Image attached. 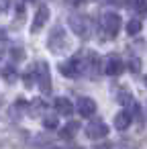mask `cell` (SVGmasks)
Returning a JSON list of instances; mask_svg holds the SVG:
<instances>
[{
  "mask_svg": "<svg viewBox=\"0 0 147 149\" xmlns=\"http://www.w3.org/2000/svg\"><path fill=\"white\" fill-rule=\"evenodd\" d=\"M35 74H37V80H39L41 92H43V94H49V92H51V74H49L47 63H45V61H37Z\"/></svg>",
  "mask_w": 147,
  "mask_h": 149,
  "instance_id": "obj_1",
  "label": "cell"
},
{
  "mask_svg": "<svg viewBox=\"0 0 147 149\" xmlns=\"http://www.w3.org/2000/svg\"><path fill=\"white\" fill-rule=\"evenodd\" d=\"M59 72H61L63 76H68V78H78V76L84 72V63H80L78 57H72V59L59 63Z\"/></svg>",
  "mask_w": 147,
  "mask_h": 149,
  "instance_id": "obj_2",
  "label": "cell"
},
{
  "mask_svg": "<svg viewBox=\"0 0 147 149\" xmlns=\"http://www.w3.org/2000/svg\"><path fill=\"white\" fill-rule=\"evenodd\" d=\"M102 25H104V31L108 33V37H116V33L121 31V17L116 13H104Z\"/></svg>",
  "mask_w": 147,
  "mask_h": 149,
  "instance_id": "obj_3",
  "label": "cell"
},
{
  "mask_svg": "<svg viewBox=\"0 0 147 149\" xmlns=\"http://www.w3.org/2000/svg\"><path fill=\"white\" fill-rule=\"evenodd\" d=\"M65 45H68V39H65L63 29L55 27V29L51 31V35H49V49H51L53 53H59V51H61Z\"/></svg>",
  "mask_w": 147,
  "mask_h": 149,
  "instance_id": "obj_4",
  "label": "cell"
},
{
  "mask_svg": "<svg viewBox=\"0 0 147 149\" xmlns=\"http://www.w3.org/2000/svg\"><path fill=\"white\" fill-rule=\"evenodd\" d=\"M70 27H72V31L78 35V37H88V21L82 17V15H72L70 17Z\"/></svg>",
  "mask_w": 147,
  "mask_h": 149,
  "instance_id": "obj_5",
  "label": "cell"
},
{
  "mask_svg": "<svg viewBox=\"0 0 147 149\" xmlns=\"http://www.w3.org/2000/svg\"><path fill=\"white\" fill-rule=\"evenodd\" d=\"M86 135H88L90 139H102V137L108 135V127H106V123H102V120H92V123L86 127Z\"/></svg>",
  "mask_w": 147,
  "mask_h": 149,
  "instance_id": "obj_6",
  "label": "cell"
},
{
  "mask_svg": "<svg viewBox=\"0 0 147 149\" xmlns=\"http://www.w3.org/2000/svg\"><path fill=\"white\" fill-rule=\"evenodd\" d=\"M47 19H49V8H47V6H39V8H37V13H35V19H33V25H31V29H33V33H37V31H41V29L45 27V23H47Z\"/></svg>",
  "mask_w": 147,
  "mask_h": 149,
  "instance_id": "obj_7",
  "label": "cell"
},
{
  "mask_svg": "<svg viewBox=\"0 0 147 149\" xmlns=\"http://www.w3.org/2000/svg\"><path fill=\"white\" fill-rule=\"evenodd\" d=\"M78 112L82 114V116H92L94 112H96V102L92 100V98H88V96H82V98H78Z\"/></svg>",
  "mask_w": 147,
  "mask_h": 149,
  "instance_id": "obj_8",
  "label": "cell"
},
{
  "mask_svg": "<svg viewBox=\"0 0 147 149\" xmlns=\"http://www.w3.org/2000/svg\"><path fill=\"white\" fill-rule=\"evenodd\" d=\"M123 61L116 57V55H108L106 57V63H104V72L108 74V76H118L121 72H123Z\"/></svg>",
  "mask_w": 147,
  "mask_h": 149,
  "instance_id": "obj_9",
  "label": "cell"
},
{
  "mask_svg": "<svg viewBox=\"0 0 147 149\" xmlns=\"http://www.w3.org/2000/svg\"><path fill=\"white\" fill-rule=\"evenodd\" d=\"M129 125H131V112H127V110H121V112H116V116H114V129H118V131H125Z\"/></svg>",
  "mask_w": 147,
  "mask_h": 149,
  "instance_id": "obj_10",
  "label": "cell"
},
{
  "mask_svg": "<svg viewBox=\"0 0 147 149\" xmlns=\"http://www.w3.org/2000/svg\"><path fill=\"white\" fill-rule=\"evenodd\" d=\"M55 110H57L59 114H63V116H70V114L74 112V104H72L68 98H57V100H55Z\"/></svg>",
  "mask_w": 147,
  "mask_h": 149,
  "instance_id": "obj_11",
  "label": "cell"
},
{
  "mask_svg": "<svg viewBox=\"0 0 147 149\" xmlns=\"http://www.w3.org/2000/svg\"><path fill=\"white\" fill-rule=\"evenodd\" d=\"M78 129H80V125L74 120V123H68V125L61 129V133H59V135H61V139H72V137L78 133Z\"/></svg>",
  "mask_w": 147,
  "mask_h": 149,
  "instance_id": "obj_12",
  "label": "cell"
},
{
  "mask_svg": "<svg viewBox=\"0 0 147 149\" xmlns=\"http://www.w3.org/2000/svg\"><path fill=\"white\" fill-rule=\"evenodd\" d=\"M141 31V21L139 19H131L129 23H127V33L129 35H137Z\"/></svg>",
  "mask_w": 147,
  "mask_h": 149,
  "instance_id": "obj_13",
  "label": "cell"
},
{
  "mask_svg": "<svg viewBox=\"0 0 147 149\" xmlns=\"http://www.w3.org/2000/svg\"><path fill=\"white\" fill-rule=\"evenodd\" d=\"M43 127L45 129H57V116L55 114H47L43 118Z\"/></svg>",
  "mask_w": 147,
  "mask_h": 149,
  "instance_id": "obj_14",
  "label": "cell"
},
{
  "mask_svg": "<svg viewBox=\"0 0 147 149\" xmlns=\"http://www.w3.org/2000/svg\"><path fill=\"white\" fill-rule=\"evenodd\" d=\"M2 76L6 78V82H15V80H17V72H15V68H2Z\"/></svg>",
  "mask_w": 147,
  "mask_h": 149,
  "instance_id": "obj_15",
  "label": "cell"
},
{
  "mask_svg": "<svg viewBox=\"0 0 147 149\" xmlns=\"http://www.w3.org/2000/svg\"><path fill=\"white\" fill-rule=\"evenodd\" d=\"M129 70H131L133 74H139V72H141V61H139V57H133V59L129 61Z\"/></svg>",
  "mask_w": 147,
  "mask_h": 149,
  "instance_id": "obj_16",
  "label": "cell"
},
{
  "mask_svg": "<svg viewBox=\"0 0 147 149\" xmlns=\"http://www.w3.org/2000/svg\"><path fill=\"white\" fill-rule=\"evenodd\" d=\"M135 8L139 15H147V0H135Z\"/></svg>",
  "mask_w": 147,
  "mask_h": 149,
  "instance_id": "obj_17",
  "label": "cell"
},
{
  "mask_svg": "<svg viewBox=\"0 0 147 149\" xmlns=\"http://www.w3.org/2000/svg\"><path fill=\"white\" fill-rule=\"evenodd\" d=\"M10 55H13L15 59H23V57H25V51H23V47H13Z\"/></svg>",
  "mask_w": 147,
  "mask_h": 149,
  "instance_id": "obj_18",
  "label": "cell"
},
{
  "mask_svg": "<svg viewBox=\"0 0 147 149\" xmlns=\"http://www.w3.org/2000/svg\"><path fill=\"white\" fill-rule=\"evenodd\" d=\"M92 149H112V145H110V143H98V145H94Z\"/></svg>",
  "mask_w": 147,
  "mask_h": 149,
  "instance_id": "obj_19",
  "label": "cell"
},
{
  "mask_svg": "<svg viewBox=\"0 0 147 149\" xmlns=\"http://www.w3.org/2000/svg\"><path fill=\"white\" fill-rule=\"evenodd\" d=\"M25 86H27V88H31V86H33V78H31V74H27V76H25Z\"/></svg>",
  "mask_w": 147,
  "mask_h": 149,
  "instance_id": "obj_20",
  "label": "cell"
},
{
  "mask_svg": "<svg viewBox=\"0 0 147 149\" xmlns=\"http://www.w3.org/2000/svg\"><path fill=\"white\" fill-rule=\"evenodd\" d=\"M6 39V31L4 29H0V41H4Z\"/></svg>",
  "mask_w": 147,
  "mask_h": 149,
  "instance_id": "obj_21",
  "label": "cell"
},
{
  "mask_svg": "<svg viewBox=\"0 0 147 149\" xmlns=\"http://www.w3.org/2000/svg\"><path fill=\"white\" fill-rule=\"evenodd\" d=\"M4 10H6V6H4V4H0V15H2Z\"/></svg>",
  "mask_w": 147,
  "mask_h": 149,
  "instance_id": "obj_22",
  "label": "cell"
},
{
  "mask_svg": "<svg viewBox=\"0 0 147 149\" xmlns=\"http://www.w3.org/2000/svg\"><path fill=\"white\" fill-rule=\"evenodd\" d=\"M70 2H72V4H78V2H80V0H70Z\"/></svg>",
  "mask_w": 147,
  "mask_h": 149,
  "instance_id": "obj_23",
  "label": "cell"
},
{
  "mask_svg": "<svg viewBox=\"0 0 147 149\" xmlns=\"http://www.w3.org/2000/svg\"><path fill=\"white\" fill-rule=\"evenodd\" d=\"M106 2H112V4H114V2H118V0H106Z\"/></svg>",
  "mask_w": 147,
  "mask_h": 149,
  "instance_id": "obj_24",
  "label": "cell"
},
{
  "mask_svg": "<svg viewBox=\"0 0 147 149\" xmlns=\"http://www.w3.org/2000/svg\"><path fill=\"white\" fill-rule=\"evenodd\" d=\"M145 86H147V76H145Z\"/></svg>",
  "mask_w": 147,
  "mask_h": 149,
  "instance_id": "obj_25",
  "label": "cell"
}]
</instances>
